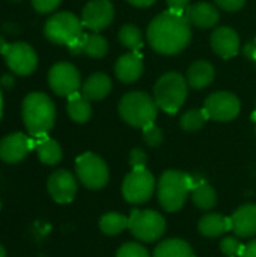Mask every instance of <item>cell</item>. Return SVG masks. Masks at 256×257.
<instances>
[{"label": "cell", "mask_w": 256, "mask_h": 257, "mask_svg": "<svg viewBox=\"0 0 256 257\" xmlns=\"http://www.w3.org/2000/svg\"><path fill=\"white\" fill-rule=\"evenodd\" d=\"M192 38L190 21L186 12L166 11L157 15L148 27V42L160 54H177L183 51Z\"/></svg>", "instance_id": "obj_1"}, {"label": "cell", "mask_w": 256, "mask_h": 257, "mask_svg": "<svg viewBox=\"0 0 256 257\" xmlns=\"http://www.w3.org/2000/svg\"><path fill=\"white\" fill-rule=\"evenodd\" d=\"M21 116L32 137H44L54 126L56 107L51 98L42 92H32L23 99Z\"/></svg>", "instance_id": "obj_2"}, {"label": "cell", "mask_w": 256, "mask_h": 257, "mask_svg": "<svg viewBox=\"0 0 256 257\" xmlns=\"http://www.w3.org/2000/svg\"><path fill=\"white\" fill-rule=\"evenodd\" d=\"M195 187V179L178 170H167L158 181V200L169 212H177L186 203L189 193Z\"/></svg>", "instance_id": "obj_3"}, {"label": "cell", "mask_w": 256, "mask_h": 257, "mask_svg": "<svg viewBox=\"0 0 256 257\" xmlns=\"http://www.w3.org/2000/svg\"><path fill=\"white\" fill-rule=\"evenodd\" d=\"M157 104L145 92H130L119 102V114L131 126L145 128L154 123L157 117Z\"/></svg>", "instance_id": "obj_4"}, {"label": "cell", "mask_w": 256, "mask_h": 257, "mask_svg": "<svg viewBox=\"0 0 256 257\" xmlns=\"http://www.w3.org/2000/svg\"><path fill=\"white\" fill-rule=\"evenodd\" d=\"M187 98V81L178 72H166L154 87V99L158 108L175 114Z\"/></svg>", "instance_id": "obj_5"}, {"label": "cell", "mask_w": 256, "mask_h": 257, "mask_svg": "<svg viewBox=\"0 0 256 257\" xmlns=\"http://www.w3.org/2000/svg\"><path fill=\"white\" fill-rule=\"evenodd\" d=\"M83 33L81 20L71 12H57L51 15L44 27L45 38L57 45H69Z\"/></svg>", "instance_id": "obj_6"}, {"label": "cell", "mask_w": 256, "mask_h": 257, "mask_svg": "<svg viewBox=\"0 0 256 257\" xmlns=\"http://www.w3.org/2000/svg\"><path fill=\"white\" fill-rule=\"evenodd\" d=\"M128 229L137 239L143 242H154L163 236L166 230V221L155 211L134 209L128 217Z\"/></svg>", "instance_id": "obj_7"}, {"label": "cell", "mask_w": 256, "mask_h": 257, "mask_svg": "<svg viewBox=\"0 0 256 257\" xmlns=\"http://www.w3.org/2000/svg\"><path fill=\"white\" fill-rule=\"evenodd\" d=\"M75 172L80 182L91 190H100L109 181L107 164L104 163L103 158L92 152H86L77 158Z\"/></svg>", "instance_id": "obj_8"}, {"label": "cell", "mask_w": 256, "mask_h": 257, "mask_svg": "<svg viewBox=\"0 0 256 257\" xmlns=\"http://www.w3.org/2000/svg\"><path fill=\"white\" fill-rule=\"evenodd\" d=\"M155 190V178L149 170L133 169L124 179L122 194L130 203H145L151 199Z\"/></svg>", "instance_id": "obj_9"}, {"label": "cell", "mask_w": 256, "mask_h": 257, "mask_svg": "<svg viewBox=\"0 0 256 257\" xmlns=\"http://www.w3.org/2000/svg\"><path fill=\"white\" fill-rule=\"evenodd\" d=\"M8 68L21 77L30 75L38 66V56L32 45L23 41L11 42L3 54Z\"/></svg>", "instance_id": "obj_10"}, {"label": "cell", "mask_w": 256, "mask_h": 257, "mask_svg": "<svg viewBox=\"0 0 256 257\" xmlns=\"http://www.w3.org/2000/svg\"><path fill=\"white\" fill-rule=\"evenodd\" d=\"M48 84L59 96H69L81 87L78 69L68 62H59L51 66L48 72Z\"/></svg>", "instance_id": "obj_11"}, {"label": "cell", "mask_w": 256, "mask_h": 257, "mask_svg": "<svg viewBox=\"0 0 256 257\" xmlns=\"http://www.w3.org/2000/svg\"><path fill=\"white\" fill-rule=\"evenodd\" d=\"M204 110L208 117L217 122H229L240 113V101L231 92H216L205 101Z\"/></svg>", "instance_id": "obj_12"}, {"label": "cell", "mask_w": 256, "mask_h": 257, "mask_svg": "<svg viewBox=\"0 0 256 257\" xmlns=\"http://www.w3.org/2000/svg\"><path fill=\"white\" fill-rule=\"evenodd\" d=\"M115 9L110 0H91L81 12V24L94 32H101L112 23Z\"/></svg>", "instance_id": "obj_13"}, {"label": "cell", "mask_w": 256, "mask_h": 257, "mask_svg": "<svg viewBox=\"0 0 256 257\" xmlns=\"http://www.w3.org/2000/svg\"><path fill=\"white\" fill-rule=\"evenodd\" d=\"M35 148V140L23 133H12L0 140V160L8 164L23 161Z\"/></svg>", "instance_id": "obj_14"}, {"label": "cell", "mask_w": 256, "mask_h": 257, "mask_svg": "<svg viewBox=\"0 0 256 257\" xmlns=\"http://www.w3.org/2000/svg\"><path fill=\"white\" fill-rule=\"evenodd\" d=\"M47 188L50 196L57 203H69L75 197L77 193V181L72 173L68 170H56L51 173L47 182Z\"/></svg>", "instance_id": "obj_15"}, {"label": "cell", "mask_w": 256, "mask_h": 257, "mask_svg": "<svg viewBox=\"0 0 256 257\" xmlns=\"http://www.w3.org/2000/svg\"><path fill=\"white\" fill-rule=\"evenodd\" d=\"M211 47L216 54L223 59H231L240 51L238 33L231 27H219L211 35Z\"/></svg>", "instance_id": "obj_16"}, {"label": "cell", "mask_w": 256, "mask_h": 257, "mask_svg": "<svg viewBox=\"0 0 256 257\" xmlns=\"http://www.w3.org/2000/svg\"><path fill=\"white\" fill-rule=\"evenodd\" d=\"M143 72V60L137 51L121 56L115 63V74L122 83H133L139 80Z\"/></svg>", "instance_id": "obj_17"}, {"label": "cell", "mask_w": 256, "mask_h": 257, "mask_svg": "<svg viewBox=\"0 0 256 257\" xmlns=\"http://www.w3.org/2000/svg\"><path fill=\"white\" fill-rule=\"evenodd\" d=\"M186 17L190 21V24H195L199 29H210L219 23L220 14L214 5L201 2L193 6H189L186 11Z\"/></svg>", "instance_id": "obj_18"}, {"label": "cell", "mask_w": 256, "mask_h": 257, "mask_svg": "<svg viewBox=\"0 0 256 257\" xmlns=\"http://www.w3.org/2000/svg\"><path fill=\"white\" fill-rule=\"evenodd\" d=\"M232 230L240 238H249L256 235V205H244L238 208L232 217Z\"/></svg>", "instance_id": "obj_19"}, {"label": "cell", "mask_w": 256, "mask_h": 257, "mask_svg": "<svg viewBox=\"0 0 256 257\" xmlns=\"http://www.w3.org/2000/svg\"><path fill=\"white\" fill-rule=\"evenodd\" d=\"M112 90V80L109 75L103 72L92 74L83 84H81V93L89 101H100L106 98Z\"/></svg>", "instance_id": "obj_20"}, {"label": "cell", "mask_w": 256, "mask_h": 257, "mask_svg": "<svg viewBox=\"0 0 256 257\" xmlns=\"http://www.w3.org/2000/svg\"><path fill=\"white\" fill-rule=\"evenodd\" d=\"M214 80V66L210 62L198 60L187 71V84L193 89H204Z\"/></svg>", "instance_id": "obj_21"}, {"label": "cell", "mask_w": 256, "mask_h": 257, "mask_svg": "<svg viewBox=\"0 0 256 257\" xmlns=\"http://www.w3.org/2000/svg\"><path fill=\"white\" fill-rule=\"evenodd\" d=\"M232 229L231 218H226L219 214H208L201 218L199 221V232L207 238L220 236Z\"/></svg>", "instance_id": "obj_22"}, {"label": "cell", "mask_w": 256, "mask_h": 257, "mask_svg": "<svg viewBox=\"0 0 256 257\" xmlns=\"http://www.w3.org/2000/svg\"><path fill=\"white\" fill-rule=\"evenodd\" d=\"M35 149L38 152V157L41 160V163L47 164V166H54L57 163H60L62 160V148L60 145L44 136V137H38L35 140Z\"/></svg>", "instance_id": "obj_23"}, {"label": "cell", "mask_w": 256, "mask_h": 257, "mask_svg": "<svg viewBox=\"0 0 256 257\" xmlns=\"http://www.w3.org/2000/svg\"><path fill=\"white\" fill-rule=\"evenodd\" d=\"M69 117L77 123H84L92 116V107L89 99L83 93H72L68 96V105H66Z\"/></svg>", "instance_id": "obj_24"}, {"label": "cell", "mask_w": 256, "mask_h": 257, "mask_svg": "<svg viewBox=\"0 0 256 257\" xmlns=\"http://www.w3.org/2000/svg\"><path fill=\"white\" fill-rule=\"evenodd\" d=\"M192 199L193 203L204 211L213 209L217 203V194L214 191V188L205 182H195V187L192 190Z\"/></svg>", "instance_id": "obj_25"}, {"label": "cell", "mask_w": 256, "mask_h": 257, "mask_svg": "<svg viewBox=\"0 0 256 257\" xmlns=\"http://www.w3.org/2000/svg\"><path fill=\"white\" fill-rule=\"evenodd\" d=\"M154 257H195L192 247L183 239L163 241L154 251Z\"/></svg>", "instance_id": "obj_26"}, {"label": "cell", "mask_w": 256, "mask_h": 257, "mask_svg": "<svg viewBox=\"0 0 256 257\" xmlns=\"http://www.w3.org/2000/svg\"><path fill=\"white\" fill-rule=\"evenodd\" d=\"M127 227H128V218L116 212H109L103 215L100 220V229L103 230V233L110 236L121 233Z\"/></svg>", "instance_id": "obj_27"}, {"label": "cell", "mask_w": 256, "mask_h": 257, "mask_svg": "<svg viewBox=\"0 0 256 257\" xmlns=\"http://www.w3.org/2000/svg\"><path fill=\"white\" fill-rule=\"evenodd\" d=\"M208 114L204 108H193V110H189L186 111L183 116H181V120H180V125L184 131H189V133H193V131H198L201 130L205 122L208 120Z\"/></svg>", "instance_id": "obj_28"}, {"label": "cell", "mask_w": 256, "mask_h": 257, "mask_svg": "<svg viewBox=\"0 0 256 257\" xmlns=\"http://www.w3.org/2000/svg\"><path fill=\"white\" fill-rule=\"evenodd\" d=\"M119 41L124 47H127L133 51H139L142 48L143 36L137 26L127 24L119 30Z\"/></svg>", "instance_id": "obj_29"}, {"label": "cell", "mask_w": 256, "mask_h": 257, "mask_svg": "<svg viewBox=\"0 0 256 257\" xmlns=\"http://www.w3.org/2000/svg\"><path fill=\"white\" fill-rule=\"evenodd\" d=\"M107 51H109L107 41L101 35L94 33V35L88 36L84 54H88L89 57H94V59H101V57H104L107 54Z\"/></svg>", "instance_id": "obj_30"}, {"label": "cell", "mask_w": 256, "mask_h": 257, "mask_svg": "<svg viewBox=\"0 0 256 257\" xmlns=\"http://www.w3.org/2000/svg\"><path fill=\"white\" fill-rule=\"evenodd\" d=\"M244 245L240 244L238 239L232 238V236H226L222 242H220V250L225 256L228 257H240L243 253Z\"/></svg>", "instance_id": "obj_31"}, {"label": "cell", "mask_w": 256, "mask_h": 257, "mask_svg": "<svg viewBox=\"0 0 256 257\" xmlns=\"http://www.w3.org/2000/svg\"><path fill=\"white\" fill-rule=\"evenodd\" d=\"M142 130H143V140H145V143L148 146L157 148V146L161 145V142H163V133H161V130L158 126H155L154 123H151V125L142 128Z\"/></svg>", "instance_id": "obj_32"}, {"label": "cell", "mask_w": 256, "mask_h": 257, "mask_svg": "<svg viewBox=\"0 0 256 257\" xmlns=\"http://www.w3.org/2000/svg\"><path fill=\"white\" fill-rule=\"evenodd\" d=\"M116 257H149V253H148L146 248L142 247L140 244L128 242V244H124V245L118 250Z\"/></svg>", "instance_id": "obj_33"}, {"label": "cell", "mask_w": 256, "mask_h": 257, "mask_svg": "<svg viewBox=\"0 0 256 257\" xmlns=\"http://www.w3.org/2000/svg\"><path fill=\"white\" fill-rule=\"evenodd\" d=\"M62 0H32V6L39 14H50L56 11V8L60 5Z\"/></svg>", "instance_id": "obj_34"}, {"label": "cell", "mask_w": 256, "mask_h": 257, "mask_svg": "<svg viewBox=\"0 0 256 257\" xmlns=\"http://www.w3.org/2000/svg\"><path fill=\"white\" fill-rule=\"evenodd\" d=\"M130 164L133 169H145L146 167V154L140 148L133 149L130 152Z\"/></svg>", "instance_id": "obj_35"}, {"label": "cell", "mask_w": 256, "mask_h": 257, "mask_svg": "<svg viewBox=\"0 0 256 257\" xmlns=\"http://www.w3.org/2000/svg\"><path fill=\"white\" fill-rule=\"evenodd\" d=\"M88 36L86 33H81V36H78L72 44L68 45V50L72 56H80L84 53V48H86V42H88Z\"/></svg>", "instance_id": "obj_36"}, {"label": "cell", "mask_w": 256, "mask_h": 257, "mask_svg": "<svg viewBox=\"0 0 256 257\" xmlns=\"http://www.w3.org/2000/svg\"><path fill=\"white\" fill-rule=\"evenodd\" d=\"M216 3L225 11L235 12V11H238V9H241L244 6L246 0H216Z\"/></svg>", "instance_id": "obj_37"}, {"label": "cell", "mask_w": 256, "mask_h": 257, "mask_svg": "<svg viewBox=\"0 0 256 257\" xmlns=\"http://www.w3.org/2000/svg\"><path fill=\"white\" fill-rule=\"evenodd\" d=\"M167 2V6L170 11H175V12H186L187 8H189V3L190 0H166Z\"/></svg>", "instance_id": "obj_38"}, {"label": "cell", "mask_w": 256, "mask_h": 257, "mask_svg": "<svg viewBox=\"0 0 256 257\" xmlns=\"http://www.w3.org/2000/svg\"><path fill=\"white\" fill-rule=\"evenodd\" d=\"M14 84H15V78H14L12 74H5V75L0 77V86H2V87H5V89H12Z\"/></svg>", "instance_id": "obj_39"}, {"label": "cell", "mask_w": 256, "mask_h": 257, "mask_svg": "<svg viewBox=\"0 0 256 257\" xmlns=\"http://www.w3.org/2000/svg\"><path fill=\"white\" fill-rule=\"evenodd\" d=\"M240 257H256V239L249 242L247 245H244L243 253H241Z\"/></svg>", "instance_id": "obj_40"}, {"label": "cell", "mask_w": 256, "mask_h": 257, "mask_svg": "<svg viewBox=\"0 0 256 257\" xmlns=\"http://www.w3.org/2000/svg\"><path fill=\"white\" fill-rule=\"evenodd\" d=\"M127 2L137 6V8H148V6L155 3V0H127Z\"/></svg>", "instance_id": "obj_41"}, {"label": "cell", "mask_w": 256, "mask_h": 257, "mask_svg": "<svg viewBox=\"0 0 256 257\" xmlns=\"http://www.w3.org/2000/svg\"><path fill=\"white\" fill-rule=\"evenodd\" d=\"M8 45H9V44H8V41H6V38H5L3 35H0V54H5Z\"/></svg>", "instance_id": "obj_42"}, {"label": "cell", "mask_w": 256, "mask_h": 257, "mask_svg": "<svg viewBox=\"0 0 256 257\" xmlns=\"http://www.w3.org/2000/svg\"><path fill=\"white\" fill-rule=\"evenodd\" d=\"M3 116V95H2V90H0V119Z\"/></svg>", "instance_id": "obj_43"}, {"label": "cell", "mask_w": 256, "mask_h": 257, "mask_svg": "<svg viewBox=\"0 0 256 257\" xmlns=\"http://www.w3.org/2000/svg\"><path fill=\"white\" fill-rule=\"evenodd\" d=\"M0 257H6V251H5V248L2 247V244H0Z\"/></svg>", "instance_id": "obj_44"}, {"label": "cell", "mask_w": 256, "mask_h": 257, "mask_svg": "<svg viewBox=\"0 0 256 257\" xmlns=\"http://www.w3.org/2000/svg\"><path fill=\"white\" fill-rule=\"evenodd\" d=\"M253 62H255V63H256V56H255V59H253Z\"/></svg>", "instance_id": "obj_45"}, {"label": "cell", "mask_w": 256, "mask_h": 257, "mask_svg": "<svg viewBox=\"0 0 256 257\" xmlns=\"http://www.w3.org/2000/svg\"><path fill=\"white\" fill-rule=\"evenodd\" d=\"M0 209H2V202H0Z\"/></svg>", "instance_id": "obj_46"}, {"label": "cell", "mask_w": 256, "mask_h": 257, "mask_svg": "<svg viewBox=\"0 0 256 257\" xmlns=\"http://www.w3.org/2000/svg\"><path fill=\"white\" fill-rule=\"evenodd\" d=\"M255 117H256V113H255V114H253V119H255Z\"/></svg>", "instance_id": "obj_47"}, {"label": "cell", "mask_w": 256, "mask_h": 257, "mask_svg": "<svg viewBox=\"0 0 256 257\" xmlns=\"http://www.w3.org/2000/svg\"><path fill=\"white\" fill-rule=\"evenodd\" d=\"M12 2H18V0H12Z\"/></svg>", "instance_id": "obj_48"}]
</instances>
